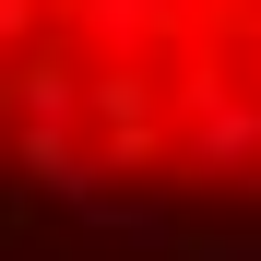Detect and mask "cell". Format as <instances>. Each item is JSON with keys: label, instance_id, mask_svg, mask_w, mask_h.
<instances>
[{"label": "cell", "instance_id": "6da1fadb", "mask_svg": "<svg viewBox=\"0 0 261 261\" xmlns=\"http://www.w3.org/2000/svg\"><path fill=\"white\" fill-rule=\"evenodd\" d=\"M0 190L261 226V0H0Z\"/></svg>", "mask_w": 261, "mask_h": 261}]
</instances>
